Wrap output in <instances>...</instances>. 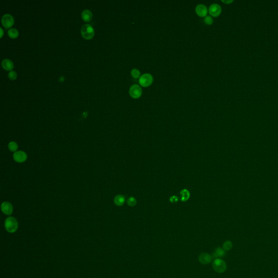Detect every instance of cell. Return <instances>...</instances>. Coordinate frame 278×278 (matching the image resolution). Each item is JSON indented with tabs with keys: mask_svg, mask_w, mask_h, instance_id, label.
<instances>
[{
	"mask_svg": "<svg viewBox=\"0 0 278 278\" xmlns=\"http://www.w3.org/2000/svg\"><path fill=\"white\" fill-rule=\"evenodd\" d=\"M2 66L4 70L11 71L14 68V64L13 61L10 59H5L2 62Z\"/></svg>",
	"mask_w": 278,
	"mask_h": 278,
	"instance_id": "7c38bea8",
	"label": "cell"
},
{
	"mask_svg": "<svg viewBox=\"0 0 278 278\" xmlns=\"http://www.w3.org/2000/svg\"><path fill=\"white\" fill-rule=\"evenodd\" d=\"M8 148L10 151L13 152H16L18 149V144L14 141H11L9 143Z\"/></svg>",
	"mask_w": 278,
	"mask_h": 278,
	"instance_id": "d6986e66",
	"label": "cell"
},
{
	"mask_svg": "<svg viewBox=\"0 0 278 278\" xmlns=\"http://www.w3.org/2000/svg\"><path fill=\"white\" fill-rule=\"evenodd\" d=\"M233 247V244L231 241L229 240H227L225 241L222 245V248L223 250H225V251H229L231 250Z\"/></svg>",
	"mask_w": 278,
	"mask_h": 278,
	"instance_id": "2e32d148",
	"label": "cell"
},
{
	"mask_svg": "<svg viewBox=\"0 0 278 278\" xmlns=\"http://www.w3.org/2000/svg\"><path fill=\"white\" fill-rule=\"evenodd\" d=\"M204 20L205 23L208 25H212L214 22V20L212 19V18L211 16H209V15L208 16L206 15L205 16Z\"/></svg>",
	"mask_w": 278,
	"mask_h": 278,
	"instance_id": "7402d4cb",
	"label": "cell"
},
{
	"mask_svg": "<svg viewBox=\"0 0 278 278\" xmlns=\"http://www.w3.org/2000/svg\"><path fill=\"white\" fill-rule=\"evenodd\" d=\"M1 210L4 214L10 215L13 213V205L9 202L4 201L1 205Z\"/></svg>",
	"mask_w": 278,
	"mask_h": 278,
	"instance_id": "30bf717a",
	"label": "cell"
},
{
	"mask_svg": "<svg viewBox=\"0 0 278 278\" xmlns=\"http://www.w3.org/2000/svg\"><path fill=\"white\" fill-rule=\"evenodd\" d=\"M125 202V197L122 195H117L114 198V203L117 206H122Z\"/></svg>",
	"mask_w": 278,
	"mask_h": 278,
	"instance_id": "5bb4252c",
	"label": "cell"
},
{
	"mask_svg": "<svg viewBox=\"0 0 278 278\" xmlns=\"http://www.w3.org/2000/svg\"><path fill=\"white\" fill-rule=\"evenodd\" d=\"M140 71L137 69H133L131 71V75L135 79H137L140 77Z\"/></svg>",
	"mask_w": 278,
	"mask_h": 278,
	"instance_id": "ffe728a7",
	"label": "cell"
},
{
	"mask_svg": "<svg viewBox=\"0 0 278 278\" xmlns=\"http://www.w3.org/2000/svg\"><path fill=\"white\" fill-rule=\"evenodd\" d=\"M4 227L7 231L10 233H13L15 232L18 228V221L13 217H9L5 221Z\"/></svg>",
	"mask_w": 278,
	"mask_h": 278,
	"instance_id": "6da1fadb",
	"label": "cell"
},
{
	"mask_svg": "<svg viewBox=\"0 0 278 278\" xmlns=\"http://www.w3.org/2000/svg\"><path fill=\"white\" fill-rule=\"evenodd\" d=\"M130 96L133 99H139L142 94V90L138 84H133L129 90Z\"/></svg>",
	"mask_w": 278,
	"mask_h": 278,
	"instance_id": "5b68a950",
	"label": "cell"
},
{
	"mask_svg": "<svg viewBox=\"0 0 278 278\" xmlns=\"http://www.w3.org/2000/svg\"><path fill=\"white\" fill-rule=\"evenodd\" d=\"M136 203H137V201L134 197H131L128 198L127 200V204L131 207L134 206L136 204Z\"/></svg>",
	"mask_w": 278,
	"mask_h": 278,
	"instance_id": "44dd1931",
	"label": "cell"
},
{
	"mask_svg": "<svg viewBox=\"0 0 278 278\" xmlns=\"http://www.w3.org/2000/svg\"><path fill=\"white\" fill-rule=\"evenodd\" d=\"M8 77L10 80H15L17 78V74L15 71H11L8 74Z\"/></svg>",
	"mask_w": 278,
	"mask_h": 278,
	"instance_id": "603a6c76",
	"label": "cell"
},
{
	"mask_svg": "<svg viewBox=\"0 0 278 278\" xmlns=\"http://www.w3.org/2000/svg\"><path fill=\"white\" fill-rule=\"evenodd\" d=\"M2 23L6 29L12 27L14 23V20L13 16L9 14L4 15L2 18Z\"/></svg>",
	"mask_w": 278,
	"mask_h": 278,
	"instance_id": "8992f818",
	"label": "cell"
},
{
	"mask_svg": "<svg viewBox=\"0 0 278 278\" xmlns=\"http://www.w3.org/2000/svg\"><path fill=\"white\" fill-rule=\"evenodd\" d=\"M222 2L225 4H230L233 2V0H222Z\"/></svg>",
	"mask_w": 278,
	"mask_h": 278,
	"instance_id": "d4e9b609",
	"label": "cell"
},
{
	"mask_svg": "<svg viewBox=\"0 0 278 278\" xmlns=\"http://www.w3.org/2000/svg\"><path fill=\"white\" fill-rule=\"evenodd\" d=\"M215 252L217 254L218 258H221L224 257L225 255V250H223L222 247V248L221 247H217L215 250Z\"/></svg>",
	"mask_w": 278,
	"mask_h": 278,
	"instance_id": "ac0fdd59",
	"label": "cell"
},
{
	"mask_svg": "<svg viewBox=\"0 0 278 278\" xmlns=\"http://www.w3.org/2000/svg\"><path fill=\"white\" fill-rule=\"evenodd\" d=\"M212 267L215 272L218 273H223L227 270V264L223 259L217 258L214 259L212 262Z\"/></svg>",
	"mask_w": 278,
	"mask_h": 278,
	"instance_id": "7a4b0ae2",
	"label": "cell"
},
{
	"mask_svg": "<svg viewBox=\"0 0 278 278\" xmlns=\"http://www.w3.org/2000/svg\"><path fill=\"white\" fill-rule=\"evenodd\" d=\"M199 262L202 265H208L212 261L211 256L206 252H202L198 257Z\"/></svg>",
	"mask_w": 278,
	"mask_h": 278,
	"instance_id": "9c48e42d",
	"label": "cell"
},
{
	"mask_svg": "<svg viewBox=\"0 0 278 278\" xmlns=\"http://www.w3.org/2000/svg\"><path fill=\"white\" fill-rule=\"evenodd\" d=\"M178 200H179V198L176 196H173L171 198H169V201H170V202L172 203H177L178 201Z\"/></svg>",
	"mask_w": 278,
	"mask_h": 278,
	"instance_id": "cb8c5ba5",
	"label": "cell"
},
{
	"mask_svg": "<svg viewBox=\"0 0 278 278\" xmlns=\"http://www.w3.org/2000/svg\"><path fill=\"white\" fill-rule=\"evenodd\" d=\"M81 34L86 40L93 39L95 35V31L93 27L89 24L84 25L81 28Z\"/></svg>",
	"mask_w": 278,
	"mask_h": 278,
	"instance_id": "3957f363",
	"label": "cell"
},
{
	"mask_svg": "<svg viewBox=\"0 0 278 278\" xmlns=\"http://www.w3.org/2000/svg\"><path fill=\"white\" fill-rule=\"evenodd\" d=\"M153 82V77L150 74H144L141 76L139 80V83L141 86L147 88L150 86Z\"/></svg>",
	"mask_w": 278,
	"mask_h": 278,
	"instance_id": "277c9868",
	"label": "cell"
},
{
	"mask_svg": "<svg viewBox=\"0 0 278 278\" xmlns=\"http://www.w3.org/2000/svg\"><path fill=\"white\" fill-rule=\"evenodd\" d=\"M181 201H187L190 197V193L187 189H183L180 191Z\"/></svg>",
	"mask_w": 278,
	"mask_h": 278,
	"instance_id": "9a60e30c",
	"label": "cell"
},
{
	"mask_svg": "<svg viewBox=\"0 0 278 278\" xmlns=\"http://www.w3.org/2000/svg\"><path fill=\"white\" fill-rule=\"evenodd\" d=\"M82 18L85 22H90L93 19V14L90 10H84L82 13Z\"/></svg>",
	"mask_w": 278,
	"mask_h": 278,
	"instance_id": "4fadbf2b",
	"label": "cell"
},
{
	"mask_svg": "<svg viewBox=\"0 0 278 278\" xmlns=\"http://www.w3.org/2000/svg\"><path fill=\"white\" fill-rule=\"evenodd\" d=\"M8 34L10 38L12 39H15L19 36V32L15 28H12L9 29L8 31Z\"/></svg>",
	"mask_w": 278,
	"mask_h": 278,
	"instance_id": "e0dca14e",
	"label": "cell"
},
{
	"mask_svg": "<svg viewBox=\"0 0 278 278\" xmlns=\"http://www.w3.org/2000/svg\"><path fill=\"white\" fill-rule=\"evenodd\" d=\"M13 158L14 160L18 163H23L25 162L27 159V154L21 150L16 151L13 154Z\"/></svg>",
	"mask_w": 278,
	"mask_h": 278,
	"instance_id": "ba28073f",
	"label": "cell"
},
{
	"mask_svg": "<svg viewBox=\"0 0 278 278\" xmlns=\"http://www.w3.org/2000/svg\"><path fill=\"white\" fill-rule=\"evenodd\" d=\"M195 10L198 16H201V17H205L208 14V10L207 7L205 5L203 4H198L196 7Z\"/></svg>",
	"mask_w": 278,
	"mask_h": 278,
	"instance_id": "8fae6325",
	"label": "cell"
},
{
	"mask_svg": "<svg viewBox=\"0 0 278 278\" xmlns=\"http://www.w3.org/2000/svg\"><path fill=\"white\" fill-rule=\"evenodd\" d=\"M209 12L211 16L217 17L221 14L222 8L217 3H213L211 4L209 8Z\"/></svg>",
	"mask_w": 278,
	"mask_h": 278,
	"instance_id": "52a82bcc",
	"label": "cell"
}]
</instances>
